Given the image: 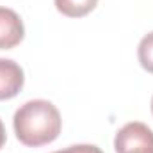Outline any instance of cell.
I'll return each mask as SVG.
<instances>
[{
    "label": "cell",
    "mask_w": 153,
    "mask_h": 153,
    "mask_svg": "<svg viewBox=\"0 0 153 153\" xmlns=\"http://www.w3.org/2000/svg\"><path fill=\"white\" fill-rule=\"evenodd\" d=\"M25 84L23 68L13 59L0 57V102L14 98Z\"/></svg>",
    "instance_id": "obj_4"
},
{
    "label": "cell",
    "mask_w": 153,
    "mask_h": 153,
    "mask_svg": "<svg viewBox=\"0 0 153 153\" xmlns=\"http://www.w3.org/2000/svg\"><path fill=\"white\" fill-rule=\"evenodd\" d=\"M137 59L141 68L153 75V30L141 39L137 46Z\"/></svg>",
    "instance_id": "obj_6"
},
{
    "label": "cell",
    "mask_w": 153,
    "mask_h": 153,
    "mask_svg": "<svg viewBox=\"0 0 153 153\" xmlns=\"http://www.w3.org/2000/svg\"><path fill=\"white\" fill-rule=\"evenodd\" d=\"M52 153H103V152L94 144H73V146H68L64 150H57V152Z\"/></svg>",
    "instance_id": "obj_7"
},
{
    "label": "cell",
    "mask_w": 153,
    "mask_h": 153,
    "mask_svg": "<svg viewBox=\"0 0 153 153\" xmlns=\"http://www.w3.org/2000/svg\"><path fill=\"white\" fill-rule=\"evenodd\" d=\"M25 38V27L20 14L9 7H0V50H11Z\"/></svg>",
    "instance_id": "obj_3"
},
{
    "label": "cell",
    "mask_w": 153,
    "mask_h": 153,
    "mask_svg": "<svg viewBox=\"0 0 153 153\" xmlns=\"http://www.w3.org/2000/svg\"><path fill=\"white\" fill-rule=\"evenodd\" d=\"M5 141H7V134H5V126H4V123H2V119H0V150L4 148Z\"/></svg>",
    "instance_id": "obj_8"
},
{
    "label": "cell",
    "mask_w": 153,
    "mask_h": 153,
    "mask_svg": "<svg viewBox=\"0 0 153 153\" xmlns=\"http://www.w3.org/2000/svg\"><path fill=\"white\" fill-rule=\"evenodd\" d=\"M16 139L29 148L53 143L62 128L59 109L48 100H30L16 109L13 116Z\"/></svg>",
    "instance_id": "obj_1"
},
{
    "label": "cell",
    "mask_w": 153,
    "mask_h": 153,
    "mask_svg": "<svg viewBox=\"0 0 153 153\" xmlns=\"http://www.w3.org/2000/svg\"><path fill=\"white\" fill-rule=\"evenodd\" d=\"M55 9L68 18L87 16L98 5V0H53Z\"/></svg>",
    "instance_id": "obj_5"
},
{
    "label": "cell",
    "mask_w": 153,
    "mask_h": 153,
    "mask_svg": "<svg viewBox=\"0 0 153 153\" xmlns=\"http://www.w3.org/2000/svg\"><path fill=\"white\" fill-rule=\"evenodd\" d=\"M152 114H153V96H152Z\"/></svg>",
    "instance_id": "obj_9"
},
{
    "label": "cell",
    "mask_w": 153,
    "mask_h": 153,
    "mask_svg": "<svg viewBox=\"0 0 153 153\" xmlns=\"http://www.w3.org/2000/svg\"><path fill=\"white\" fill-rule=\"evenodd\" d=\"M114 150L116 153H153V130L141 121L126 123L116 134Z\"/></svg>",
    "instance_id": "obj_2"
}]
</instances>
